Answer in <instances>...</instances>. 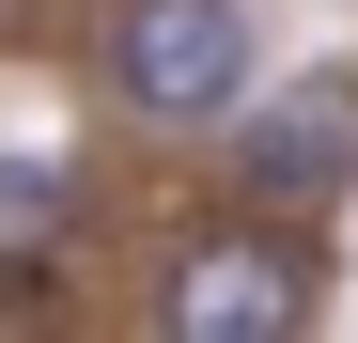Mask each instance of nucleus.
Segmentation results:
<instances>
[{
    "mask_svg": "<svg viewBox=\"0 0 358 343\" xmlns=\"http://www.w3.org/2000/svg\"><path fill=\"white\" fill-rule=\"evenodd\" d=\"M94 78H109V109H141V125H218V109L250 94V16H234V0H109Z\"/></svg>",
    "mask_w": 358,
    "mask_h": 343,
    "instance_id": "1",
    "label": "nucleus"
},
{
    "mask_svg": "<svg viewBox=\"0 0 358 343\" xmlns=\"http://www.w3.org/2000/svg\"><path fill=\"white\" fill-rule=\"evenodd\" d=\"M156 343H312V234L218 218L156 281Z\"/></svg>",
    "mask_w": 358,
    "mask_h": 343,
    "instance_id": "2",
    "label": "nucleus"
},
{
    "mask_svg": "<svg viewBox=\"0 0 358 343\" xmlns=\"http://www.w3.org/2000/svg\"><path fill=\"white\" fill-rule=\"evenodd\" d=\"M234 188H250L265 234H312V218L358 188V78L312 63V78H280L250 125H234Z\"/></svg>",
    "mask_w": 358,
    "mask_h": 343,
    "instance_id": "3",
    "label": "nucleus"
},
{
    "mask_svg": "<svg viewBox=\"0 0 358 343\" xmlns=\"http://www.w3.org/2000/svg\"><path fill=\"white\" fill-rule=\"evenodd\" d=\"M63 218H78V172L47 156V141H0V281L63 250Z\"/></svg>",
    "mask_w": 358,
    "mask_h": 343,
    "instance_id": "4",
    "label": "nucleus"
}]
</instances>
